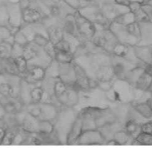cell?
I'll return each mask as SVG.
<instances>
[{
    "mask_svg": "<svg viewBox=\"0 0 152 153\" xmlns=\"http://www.w3.org/2000/svg\"><path fill=\"white\" fill-rule=\"evenodd\" d=\"M95 26L96 31L90 41L96 46L111 54L115 46L118 43V39L109 27L99 25Z\"/></svg>",
    "mask_w": 152,
    "mask_h": 153,
    "instance_id": "obj_1",
    "label": "cell"
},
{
    "mask_svg": "<svg viewBox=\"0 0 152 153\" xmlns=\"http://www.w3.org/2000/svg\"><path fill=\"white\" fill-rule=\"evenodd\" d=\"M77 29V38L81 43L91 40L96 31L95 25L77 11L74 14Z\"/></svg>",
    "mask_w": 152,
    "mask_h": 153,
    "instance_id": "obj_2",
    "label": "cell"
},
{
    "mask_svg": "<svg viewBox=\"0 0 152 153\" xmlns=\"http://www.w3.org/2000/svg\"><path fill=\"white\" fill-rule=\"evenodd\" d=\"M78 11L95 25L109 27L111 23L103 15L99 6L93 3L83 7Z\"/></svg>",
    "mask_w": 152,
    "mask_h": 153,
    "instance_id": "obj_3",
    "label": "cell"
},
{
    "mask_svg": "<svg viewBox=\"0 0 152 153\" xmlns=\"http://www.w3.org/2000/svg\"><path fill=\"white\" fill-rule=\"evenodd\" d=\"M109 29L115 34L119 43L132 46L140 43V40L129 33L126 26L112 22L109 26Z\"/></svg>",
    "mask_w": 152,
    "mask_h": 153,
    "instance_id": "obj_4",
    "label": "cell"
},
{
    "mask_svg": "<svg viewBox=\"0 0 152 153\" xmlns=\"http://www.w3.org/2000/svg\"><path fill=\"white\" fill-rule=\"evenodd\" d=\"M112 88L118 94L120 102L131 103L133 101L135 88L125 80L115 78Z\"/></svg>",
    "mask_w": 152,
    "mask_h": 153,
    "instance_id": "obj_5",
    "label": "cell"
},
{
    "mask_svg": "<svg viewBox=\"0 0 152 153\" xmlns=\"http://www.w3.org/2000/svg\"><path fill=\"white\" fill-rule=\"evenodd\" d=\"M111 58L112 66L116 79L125 80L127 73L131 69L136 67L135 65L124 58L116 56L112 54Z\"/></svg>",
    "mask_w": 152,
    "mask_h": 153,
    "instance_id": "obj_6",
    "label": "cell"
},
{
    "mask_svg": "<svg viewBox=\"0 0 152 153\" xmlns=\"http://www.w3.org/2000/svg\"><path fill=\"white\" fill-rule=\"evenodd\" d=\"M104 143H106V140L101 132L98 129H91L83 131L75 144L95 146L103 145Z\"/></svg>",
    "mask_w": 152,
    "mask_h": 153,
    "instance_id": "obj_7",
    "label": "cell"
},
{
    "mask_svg": "<svg viewBox=\"0 0 152 153\" xmlns=\"http://www.w3.org/2000/svg\"><path fill=\"white\" fill-rule=\"evenodd\" d=\"M135 56L145 65L152 64V44H139L133 46Z\"/></svg>",
    "mask_w": 152,
    "mask_h": 153,
    "instance_id": "obj_8",
    "label": "cell"
},
{
    "mask_svg": "<svg viewBox=\"0 0 152 153\" xmlns=\"http://www.w3.org/2000/svg\"><path fill=\"white\" fill-rule=\"evenodd\" d=\"M22 17L25 23L34 24L42 20L43 15L41 10L29 5L22 9Z\"/></svg>",
    "mask_w": 152,
    "mask_h": 153,
    "instance_id": "obj_9",
    "label": "cell"
},
{
    "mask_svg": "<svg viewBox=\"0 0 152 153\" xmlns=\"http://www.w3.org/2000/svg\"><path fill=\"white\" fill-rule=\"evenodd\" d=\"M140 29V42L139 44H152V23L145 21L139 23Z\"/></svg>",
    "mask_w": 152,
    "mask_h": 153,
    "instance_id": "obj_10",
    "label": "cell"
},
{
    "mask_svg": "<svg viewBox=\"0 0 152 153\" xmlns=\"http://www.w3.org/2000/svg\"><path fill=\"white\" fill-rule=\"evenodd\" d=\"M94 78L100 81H113L115 78L112 65H105L98 68L95 72Z\"/></svg>",
    "mask_w": 152,
    "mask_h": 153,
    "instance_id": "obj_11",
    "label": "cell"
},
{
    "mask_svg": "<svg viewBox=\"0 0 152 153\" xmlns=\"http://www.w3.org/2000/svg\"><path fill=\"white\" fill-rule=\"evenodd\" d=\"M83 131L82 128V118L78 114L76 117L69 133L68 137V143L69 144H75L77 142L78 137Z\"/></svg>",
    "mask_w": 152,
    "mask_h": 153,
    "instance_id": "obj_12",
    "label": "cell"
},
{
    "mask_svg": "<svg viewBox=\"0 0 152 153\" xmlns=\"http://www.w3.org/2000/svg\"><path fill=\"white\" fill-rule=\"evenodd\" d=\"M47 35L50 42L53 45H56L64 38L65 33L62 26L51 25L47 29Z\"/></svg>",
    "mask_w": 152,
    "mask_h": 153,
    "instance_id": "obj_13",
    "label": "cell"
},
{
    "mask_svg": "<svg viewBox=\"0 0 152 153\" xmlns=\"http://www.w3.org/2000/svg\"><path fill=\"white\" fill-rule=\"evenodd\" d=\"M133 109L146 120H152V110L147 101L130 103Z\"/></svg>",
    "mask_w": 152,
    "mask_h": 153,
    "instance_id": "obj_14",
    "label": "cell"
},
{
    "mask_svg": "<svg viewBox=\"0 0 152 153\" xmlns=\"http://www.w3.org/2000/svg\"><path fill=\"white\" fill-rule=\"evenodd\" d=\"M63 27L65 34L77 38L78 33L74 15H69L63 19Z\"/></svg>",
    "mask_w": 152,
    "mask_h": 153,
    "instance_id": "obj_15",
    "label": "cell"
},
{
    "mask_svg": "<svg viewBox=\"0 0 152 153\" xmlns=\"http://www.w3.org/2000/svg\"><path fill=\"white\" fill-rule=\"evenodd\" d=\"M152 83V76L147 72L144 71L139 76V79L136 81L134 88L147 91L148 90Z\"/></svg>",
    "mask_w": 152,
    "mask_h": 153,
    "instance_id": "obj_16",
    "label": "cell"
},
{
    "mask_svg": "<svg viewBox=\"0 0 152 153\" xmlns=\"http://www.w3.org/2000/svg\"><path fill=\"white\" fill-rule=\"evenodd\" d=\"M140 125L141 124L139 122H137L135 120L129 118L124 124L123 129L131 137L134 138L141 132Z\"/></svg>",
    "mask_w": 152,
    "mask_h": 153,
    "instance_id": "obj_17",
    "label": "cell"
},
{
    "mask_svg": "<svg viewBox=\"0 0 152 153\" xmlns=\"http://www.w3.org/2000/svg\"><path fill=\"white\" fill-rule=\"evenodd\" d=\"M132 146H152V134L140 133L131 141Z\"/></svg>",
    "mask_w": 152,
    "mask_h": 153,
    "instance_id": "obj_18",
    "label": "cell"
},
{
    "mask_svg": "<svg viewBox=\"0 0 152 153\" xmlns=\"http://www.w3.org/2000/svg\"><path fill=\"white\" fill-rule=\"evenodd\" d=\"M144 71V68L142 67L136 66L133 68L127 73L125 80L134 88L136 81L139 79V76Z\"/></svg>",
    "mask_w": 152,
    "mask_h": 153,
    "instance_id": "obj_19",
    "label": "cell"
},
{
    "mask_svg": "<svg viewBox=\"0 0 152 153\" xmlns=\"http://www.w3.org/2000/svg\"><path fill=\"white\" fill-rule=\"evenodd\" d=\"M113 22H115L121 25L127 26L131 23L136 22V21L133 13L129 11L128 12L121 14V15H119L118 16H117Z\"/></svg>",
    "mask_w": 152,
    "mask_h": 153,
    "instance_id": "obj_20",
    "label": "cell"
},
{
    "mask_svg": "<svg viewBox=\"0 0 152 153\" xmlns=\"http://www.w3.org/2000/svg\"><path fill=\"white\" fill-rule=\"evenodd\" d=\"M54 58L59 63H71L75 58L72 52L56 51Z\"/></svg>",
    "mask_w": 152,
    "mask_h": 153,
    "instance_id": "obj_21",
    "label": "cell"
},
{
    "mask_svg": "<svg viewBox=\"0 0 152 153\" xmlns=\"http://www.w3.org/2000/svg\"><path fill=\"white\" fill-rule=\"evenodd\" d=\"M113 138L118 143L120 146L127 145L129 142L130 143L131 139H133L123 129L115 132Z\"/></svg>",
    "mask_w": 152,
    "mask_h": 153,
    "instance_id": "obj_22",
    "label": "cell"
},
{
    "mask_svg": "<svg viewBox=\"0 0 152 153\" xmlns=\"http://www.w3.org/2000/svg\"><path fill=\"white\" fill-rule=\"evenodd\" d=\"M131 46H132L118 42L113 48L111 54L116 56L124 58L128 54Z\"/></svg>",
    "mask_w": 152,
    "mask_h": 153,
    "instance_id": "obj_23",
    "label": "cell"
},
{
    "mask_svg": "<svg viewBox=\"0 0 152 153\" xmlns=\"http://www.w3.org/2000/svg\"><path fill=\"white\" fill-rule=\"evenodd\" d=\"M56 51H66L73 53V46L70 41L64 36V38L60 41L58 43L54 45Z\"/></svg>",
    "mask_w": 152,
    "mask_h": 153,
    "instance_id": "obj_24",
    "label": "cell"
},
{
    "mask_svg": "<svg viewBox=\"0 0 152 153\" xmlns=\"http://www.w3.org/2000/svg\"><path fill=\"white\" fill-rule=\"evenodd\" d=\"M67 89L68 86L61 80H60L55 83L54 86V91L57 98H58L61 95H63L66 91Z\"/></svg>",
    "mask_w": 152,
    "mask_h": 153,
    "instance_id": "obj_25",
    "label": "cell"
},
{
    "mask_svg": "<svg viewBox=\"0 0 152 153\" xmlns=\"http://www.w3.org/2000/svg\"><path fill=\"white\" fill-rule=\"evenodd\" d=\"M31 74L33 79L36 81H41L44 78L45 72L43 68L38 67L33 69L31 72Z\"/></svg>",
    "mask_w": 152,
    "mask_h": 153,
    "instance_id": "obj_26",
    "label": "cell"
},
{
    "mask_svg": "<svg viewBox=\"0 0 152 153\" xmlns=\"http://www.w3.org/2000/svg\"><path fill=\"white\" fill-rule=\"evenodd\" d=\"M63 1L77 11L85 6L84 0H63Z\"/></svg>",
    "mask_w": 152,
    "mask_h": 153,
    "instance_id": "obj_27",
    "label": "cell"
},
{
    "mask_svg": "<svg viewBox=\"0 0 152 153\" xmlns=\"http://www.w3.org/2000/svg\"><path fill=\"white\" fill-rule=\"evenodd\" d=\"M16 68L19 72H25L26 69V59L24 57H18L15 60Z\"/></svg>",
    "mask_w": 152,
    "mask_h": 153,
    "instance_id": "obj_28",
    "label": "cell"
},
{
    "mask_svg": "<svg viewBox=\"0 0 152 153\" xmlns=\"http://www.w3.org/2000/svg\"><path fill=\"white\" fill-rule=\"evenodd\" d=\"M33 39L34 41V42L36 43V44H37L39 46L44 47L50 42L48 37L46 38L41 34H36L35 36H34Z\"/></svg>",
    "mask_w": 152,
    "mask_h": 153,
    "instance_id": "obj_29",
    "label": "cell"
},
{
    "mask_svg": "<svg viewBox=\"0 0 152 153\" xmlns=\"http://www.w3.org/2000/svg\"><path fill=\"white\" fill-rule=\"evenodd\" d=\"M13 89L8 84H1L0 85V94L4 97H11L13 94Z\"/></svg>",
    "mask_w": 152,
    "mask_h": 153,
    "instance_id": "obj_30",
    "label": "cell"
},
{
    "mask_svg": "<svg viewBox=\"0 0 152 153\" xmlns=\"http://www.w3.org/2000/svg\"><path fill=\"white\" fill-rule=\"evenodd\" d=\"M114 79L113 81H98V88L100 89V90H101V91L103 92L108 91L109 89L112 88Z\"/></svg>",
    "mask_w": 152,
    "mask_h": 153,
    "instance_id": "obj_31",
    "label": "cell"
},
{
    "mask_svg": "<svg viewBox=\"0 0 152 153\" xmlns=\"http://www.w3.org/2000/svg\"><path fill=\"white\" fill-rule=\"evenodd\" d=\"M140 131L142 133L152 134V120L142 123L140 125Z\"/></svg>",
    "mask_w": 152,
    "mask_h": 153,
    "instance_id": "obj_32",
    "label": "cell"
},
{
    "mask_svg": "<svg viewBox=\"0 0 152 153\" xmlns=\"http://www.w3.org/2000/svg\"><path fill=\"white\" fill-rule=\"evenodd\" d=\"M43 95V91L41 88H37L34 89L31 92L32 98L36 102H39L42 99Z\"/></svg>",
    "mask_w": 152,
    "mask_h": 153,
    "instance_id": "obj_33",
    "label": "cell"
},
{
    "mask_svg": "<svg viewBox=\"0 0 152 153\" xmlns=\"http://www.w3.org/2000/svg\"><path fill=\"white\" fill-rule=\"evenodd\" d=\"M142 8L145 12L148 20L152 23V5L147 3H142Z\"/></svg>",
    "mask_w": 152,
    "mask_h": 153,
    "instance_id": "obj_34",
    "label": "cell"
},
{
    "mask_svg": "<svg viewBox=\"0 0 152 153\" xmlns=\"http://www.w3.org/2000/svg\"><path fill=\"white\" fill-rule=\"evenodd\" d=\"M8 48L4 45H0V58H4L8 54Z\"/></svg>",
    "mask_w": 152,
    "mask_h": 153,
    "instance_id": "obj_35",
    "label": "cell"
},
{
    "mask_svg": "<svg viewBox=\"0 0 152 153\" xmlns=\"http://www.w3.org/2000/svg\"><path fill=\"white\" fill-rule=\"evenodd\" d=\"M34 54H35V52H34L32 49H31V48H27L25 52L24 58L26 59H30L31 58H33L34 56Z\"/></svg>",
    "mask_w": 152,
    "mask_h": 153,
    "instance_id": "obj_36",
    "label": "cell"
},
{
    "mask_svg": "<svg viewBox=\"0 0 152 153\" xmlns=\"http://www.w3.org/2000/svg\"><path fill=\"white\" fill-rule=\"evenodd\" d=\"M6 109H7V111H8V112L13 113V112H15V111H16V108L15 104H12V102H8V104H6Z\"/></svg>",
    "mask_w": 152,
    "mask_h": 153,
    "instance_id": "obj_37",
    "label": "cell"
},
{
    "mask_svg": "<svg viewBox=\"0 0 152 153\" xmlns=\"http://www.w3.org/2000/svg\"><path fill=\"white\" fill-rule=\"evenodd\" d=\"M105 144L107 146H120L118 143L115 140H114L113 138L110 139V140L107 141Z\"/></svg>",
    "mask_w": 152,
    "mask_h": 153,
    "instance_id": "obj_38",
    "label": "cell"
},
{
    "mask_svg": "<svg viewBox=\"0 0 152 153\" xmlns=\"http://www.w3.org/2000/svg\"><path fill=\"white\" fill-rule=\"evenodd\" d=\"M144 70L145 71L152 76V64L146 65L144 67Z\"/></svg>",
    "mask_w": 152,
    "mask_h": 153,
    "instance_id": "obj_39",
    "label": "cell"
},
{
    "mask_svg": "<svg viewBox=\"0 0 152 153\" xmlns=\"http://www.w3.org/2000/svg\"><path fill=\"white\" fill-rule=\"evenodd\" d=\"M4 138V132L2 129H0V141Z\"/></svg>",
    "mask_w": 152,
    "mask_h": 153,
    "instance_id": "obj_40",
    "label": "cell"
},
{
    "mask_svg": "<svg viewBox=\"0 0 152 153\" xmlns=\"http://www.w3.org/2000/svg\"><path fill=\"white\" fill-rule=\"evenodd\" d=\"M147 102H148V105L150 106V108H151V110H152V94L150 96V97L148 98V100L147 101Z\"/></svg>",
    "mask_w": 152,
    "mask_h": 153,
    "instance_id": "obj_41",
    "label": "cell"
},
{
    "mask_svg": "<svg viewBox=\"0 0 152 153\" xmlns=\"http://www.w3.org/2000/svg\"><path fill=\"white\" fill-rule=\"evenodd\" d=\"M128 1H129V3H130V2H139L141 3H143L145 0H128Z\"/></svg>",
    "mask_w": 152,
    "mask_h": 153,
    "instance_id": "obj_42",
    "label": "cell"
},
{
    "mask_svg": "<svg viewBox=\"0 0 152 153\" xmlns=\"http://www.w3.org/2000/svg\"><path fill=\"white\" fill-rule=\"evenodd\" d=\"M146 3H147L150 4H151V5H152V0H149L148 1H147V2H146Z\"/></svg>",
    "mask_w": 152,
    "mask_h": 153,
    "instance_id": "obj_43",
    "label": "cell"
},
{
    "mask_svg": "<svg viewBox=\"0 0 152 153\" xmlns=\"http://www.w3.org/2000/svg\"><path fill=\"white\" fill-rule=\"evenodd\" d=\"M149 1V0H145V1H144V3H146V2H147V1Z\"/></svg>",
    "mask_w": 152,
    "mask_h": 153,
    "instance_id": "obj_44",
    "label": "cell"
}]
</instances>
